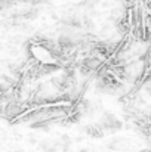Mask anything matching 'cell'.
I'll use <instances>...</instances> for the list:
<instances>
[{"label":"cell","mask_w":151,"mask_h":152,"mask_svg":"<svg viewBox=\"0 0 151 152\" xmlns=\"http://www.w3.org/2000/svg\"><path fill=\"white\" fill-rule=\"evenodd\" d=\"M86 133L91 134V136H94V137H99V136H102V129H101V126L89 124L86 127Z\"/></svg>","instance_id":"obj_1"},{"label":"cell","mask_w":151,"mask_h":152,"mask_svg":"<svg viewBox=\"0 0 151 152\" xmlns=\"http://www.w3.org/2000/svg\"><path fill=\"white\" fill-rule=\"evenodd\" d=\"M13 152H24V151H21V149H15Z\"/></svg>","instance_id":"obj_2"}]
</instances>
